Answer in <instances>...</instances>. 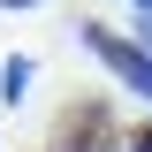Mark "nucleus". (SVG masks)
<instances>
[{
    "label": "nucleus",
    "mask_w": 152,
    "mask_h": 152,
    "mask_svg": "<svg viewBox=\"0 0 152 152\" xmlns=\"http://www.w3.org/2000/svg\"><path fill=\"white\" fill-rule=\"evenodd\" d=\"M53 152H122V137H114V114H107V99H84V107L53 114Z\"/></svg>",
    "instance_id": "1"
},
{
    "label": "nucleus",
    "mask_w": 152,
    "mask_h": 152,
    "mask_svg": "<svg viewBox=\"0 0 152 152\" xmlns=\"http://www.w3.org/2000/svg\"><path fill=\"white\" fill-rule=\"evenodd\" d=\"M84 46H91V53H99V61H107V69H114V76H122V84H129V91H145V99H152V61H145V53H137L129 38H114V31H107V23H84Z\"/></svg>",
    "instance_id": "2"
},
{
    "label": "nucleus",
    "mask_w": 152,
    "mask_h": 152,
    "mask_svg": "<svg viewBox=\"0 0 152 152\" xmlns=\"http://www.w3.org/2000/svg\"><path fill=\"white\" fill-rule=\"evenodd\" d=\"M0 84H8V91H0V99H23V84H31V61L15 53V61H8V69H0Z\"/></svg>",
    "instance_id": "3"
},
{
    "label": "nucleus",
    "mask_w": 152,
    "mask_h": 152,
    "mask_svg": "<svg viewBox=\"0 0 152 152\" xmlns=\"http://www.w3.org/2000/svg\"><path fill=\"white\" fill-rule=\"evenodd\" d=\"M137 53L152 61V15H137Z\"/></svg>",
    "instance_id": "4"
},
{
    "label": "nucleus",
    "mask_w": 152,
    "mask_h": 152,
    "mask_svg": "<svg viewBox=\"0 0 152 152\" xmlns=\"http://www.w3.org/2000/svg\"><path fill=\"white\" fill-rule=\"evenodd\" d=\"M129 152H152V122H137V129H129Z\"/></svg>",
    "instance_id": "5"
},
{
    "label": "nucleus",
    "mask_w": 152,
    "mask_h": 152,
    "mask_svg": "<svg viewBox=\"0 0 152 152\" xmlns=\"http://www.w3.org/2000/svg\"><path fill=\"white\" fill-rule=\"evenodd\" d=\"M0 8H38V0H0Z\"/></svg>",
    "instance_id": "6"
},
{
    "label": "nucleus",
    "mask_w": 152,
    "mask_h": 152,
    "mask_svg": "<svg viewBox=\"0 0 152 152\" xmlns=\"http://www.w3.org/2000/svg\"><path fill=\"white\" fill-rule=\"evenodd\" d=\"M129 8H137V15H152V0H129Z\"/></svg>",
    "instance_id": "7"
}]
</instances>
